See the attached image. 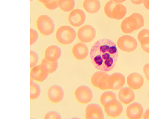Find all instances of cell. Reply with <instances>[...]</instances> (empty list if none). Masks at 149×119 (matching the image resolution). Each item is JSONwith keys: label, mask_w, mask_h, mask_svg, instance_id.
<instances>
[{"label": "cell", "mask_w": 149, "mask_h": 119, "mask_svg": "<svg viewBox=\"0 0 149 119\" xmlns=\"http://www.w3.org/2000/svg\"><path fill=\"white\" fill-rule=\"evenodd\" d=\"M118 53L116 43L107 39L97 41L92 46L90 58L94 67L97 70L108 72L115 66Z\"/></svg>", "instance_id": "cell-1"}, {"label": "cell", "mask_w": 149, "mask_h": 119, "mask_svg": "<svg viewBox=\"0 0 149 119\" xmlns=\"http://www.w3.org/2000/svg\"><path fill=\"white\" fill-rule=\"evenodd\" d=\"M144 24V19L142 15L134 13L123 20L120 28L123 33L130 34L141 29Z\"/></svg>", "instance_id": "cell-2"}, {"label": "cell", "mask_w": 149, "mask_h": 119, "mask_svg": "<svg viewBox=\"0 0 149 119\" xmlns=\"http://www.w3.org/2000/svg\"><path fill=\"white\" fill-rule=\"evenodd\" d=\"M36 26L39 33L45 37H49L52 35L56 29L54 20L47 15H40L37 18Z\"/></svg>", "instance_id": "cell-3"}, {"label": "cell", "mask_w": 149, "mask_h": 119, "mask_svg": "<svg viewBox=\"0 0 149 119\" xmlns=\"http://www.w3.org/2000/svg\"><path fill=\"white\" fill-rule=\"evenodd\" d=\"M75 30L68 25L61 26L57 30L55 34L56 40L60 44L68 45L72 43L77 38Z\"/></svg>", "instance_id": "cell-4"}, {"label": "cell", "mask_w": 149, "mask_h": 119, "mask_svg": "<svg viewBox=\"0 0 149 119\" xmlns=\"http://www.w3.org/2000/svg\"><path fill=\"white\" fill-rule=\"evenodd\" d=\"M117 45L122 51L130 53L134 51L137 48L138 44L134 38L126 35L122 36L118 39Z\"/></svg>", "instance_id": "cell-5"}, {"label": "cell", "mask_w": 149, "mask_h": 119, "mask_svg": "<svg viewBox=\"0 0 149 119\" xmlns=\"http://www.w3.org/2000/svg\"><path fill=\"white\" fill-rule=\"evenodd\" d=\"M74 96L77 101L83 104L89 103L93 97L92 89L88 86L82 85L78 87L74 93Z\"/></svg>", "instance_id": "cell-6"}, {"label": "cell", "mask_w": 149, "mask_h": 119, "mask_svg": "<svg viewBox=\"0 0 149 119\" xmlns=\"http://www.w3.org/2000/svg\"><path fill=\"white\" fill-rule=\"evenodd\" d=\"M65 92L61 85L55 84L52 85L47 90V96L48 100L53 104H58L64 98Z\"/></svg>", "instance_id": "cell-7"}, {"label": "cell", "mask_w": 149, "mask_h": 119, "mask_svg": "<svg viewBox=\"0 0 149 119\" xmlns=\"http://www.w3.org/2000/svg\"><path fill=\"white\" fill-rule=\"evenodd\" d=\"M109 75L105 71H97L91 77V81L92 84L93 86L102 91L109 90L108 80Z\"/></svg>", "instance_id": "cell-8"}, {"label": "cell", "mask_w": 149, "mask_h": 119, "mask_svg": "<svg viewBox=\"0 0 149 119\" xmlns=\"http://www.w3.org/2000/svg\"><path fill=\"white\" fill-rule=\"evenodd\" d=\"M104 110L109 117L115 118L122 114L123 106L122 103L116 99H113L107 102L104 105Z\"/></svg>", "instance_id": "cell-9"}, {"label": "cell", "mask_w": 149, "mask_h": 119, "mask_svg": "<svg viewBox=\"0 0 149 119\" xmlns=\"http://www.w3.org/2000/svg\"><path fill=\"white\" fill-rule=\"evenodd\" d=\"M96 35L95 29L93 27L89 25L81 27L78 30L77 34L79 40L84 43H89L93 41Z\"/></svg>", "instance_id": "cell-10"}, {"label": "cell", "mask_w": 149, "mask_h": 119, "mask_svg": "<svg viewBox=\"0 0 149 119\" xmlns=\"http://www.w3.org/2000/svg\"><path fill=\"white\" fill-rule=\"evenodd\" d=\"M49 74L47 68L40 64L31 68L30 79L38 82H42L48 78Z\"/></svg>", "instance_id": "cell-11"}, {"label": "cell", "mask_w": 149, "mask_h": 119, "mask_svg": "<svg viewBox=\"0 0 149 119\" xmlns=\"http://www.w3.org/2000/svg\"><path fill=\"white\" fill-rule=\"evenodd\" d=\"M125 76L120 73H115L109 75L108 80L109 90L117 91L123 88L125 84Z\"/></svg>", "instance_id": "cell-12"}, {"label": "cell", "mask_w": 149, "mask_h": 119, "mask_svg": "<svg viewBox=\"0 0 149 119\" xmlns=\"http://www.w3.org/2000/svg\"><path fill=\"white\" fill-rule=\"evenodd\" d=\"M104 117L102 109L99 104L91 103L86 107L85 110L86 119H103Z\"/></svg>", "instance_id": "cell-13"}, {"label": "cell", "mask_w": 149, "mask_h": 119, "mask_svg": "<svg viewBox=\"0 0 149 119\" xmlns=\"http://www.w3.org/2000/svg\"><path fill=\"white\" fill-rule=\"evenodd\" d=\"M86 15L81 9H76L72 10L69 14L68 20L70 24L74 27L82 26L85 22Z\"/></svg>", "instance_id": "cell-14"}, {"label": "cell", "mask_w": 149, "mask_h": 119, "mask_svg": "<svg viewBox=\"0 0 149 119\" xmlns=\"http://www.w3.org/2000/svg\"><path fill=\"white\" fill-rule=\"evenodd\" d=\"M144 110L142 104L134 102L129 104L126 111L127 117L130 119H140L143 115Z\"/></svg>", "instance_id": "cell-15"}, {"label": "cell", "mask_w": 149, "mask_h": 119, "mask_svg": "<svg viewBox=\"0 0 149 119\" xmlns=\"http://www.w3.org/2000/svg\"><path fill=\"white\" fill-rule=\"evenodd\" d=\"M62 54L61 47L56 44L49 45L46 48L44 52V58L51 62L58 61Z\"/></svg>", "instance_id": "cell-16"}, {"label": "cell", "mask_w": 149, "mask_h": 119, "mask_svg": "<svg viewBox=\"0 0 149 119\" xmlns=\"http://www.w3.org/2000/svg\"><path fill=\"white\" fill-rule=\"evenodd\" d=\"M72 53L74 58L77 60H84L88 57L89 53L88 47L85 44L79 42L73 46Z\"/></svg>", "instance_id": "cell-17"}, {"label": "cell", "mask_w": 149, "mask_h": 119, "mask_svg": "<svg viewBox=\"0 0 149 119\" xmlns=\"http://www.w3.org/2000/svg\"><path fill=\"white\" fill-rule=\"evenodd\" d=\"M144 82L143 76L136 72L130 74L127 78L128 86L134 90H137L142 88L144 84Z\"/></svg>", "instance_id": "cell-18"}, {"label": "cell", "mask_w": 149, "mask_h": 119, "mask_svg": "<svg viewBox=\"0 0 149 119\" xmlns=\"http://www.w3.org/2000/svg\"><path fill=\"white\" fill-rule=\"evenodd\" d=\"M118 98L122 103L128 105L132 102L135 99V94L132 89L130 87L122 88L118 92Z\"/></svg>", "instance_id": "cell-19"}, {"label": "cell", "mask_w": 149, "mask_h": 119, "mask_svg": "<svg viewBox=\"0 0 149 119\" xmlns=\"http://www.w3.org/2000/svg\"><path fill=\"white\" fill-rule=\"evenodd\" d=\"M83 7L88 13L95 14L100 10L101 4L99 0H84L83 3Z\"/></svg>", "instance_id": "cell-20"}, {"label": "cell", "mask_w": 149, "mask_h": 119, "mask_svg": "<svg viewBox=\"0 0 149 119\" xmlns=\"http://www.w3.org/2000/svg\"><path fill=\"white\" fill-rule=\"evenodd\" d=\"M127 8L126 7L120 3H116L112 11V19L119 20L126 15Z\"/></svg>", "instance_id": "cell-21"}, {"label": "cell", "mask_w": 149, "mask_h": 119, "mask_svg": "<svg viewBox=\"0 0 149 119\" xmlns=\"http://www.w3.org/2000/svg\"><path fill=\"white\" fill-rule=\"evenodd\" d=\"M42 89L38 82L30 79V100L38 99L42 93Z\"/></svg>", "instance_id": "cell-22"}, {"label": "cell", "mask_w": 149, "mask_h": 119, "mask_svg": "<svg viewBox=\"0 0 149 119\" xmlns=\"http://www.w3.org/2000/svg\"><path fill=\"white\" fill-rule=\"evenodd\" d=\"M76 4L75 0H59L58 8L62 11L67 12L72 10Z\"/></svg>", "instance_id": "cell-23"}, {"label": "cell", "mask_w": 149, "mask_h": 119, "mask_svg": "<svg viewBox=\"0 0 149 119\" xmlns=\"http://www.w3.org/2000/svg\"><path fill=\"white\" fill-rule=\"evenodd\" d=\"M40 64L45 66L47 68L49 74L55 72L59 66L58 61L51 62L47 60L45 58L42 59Z\"/></svg>", "instance_id": "cell-24"}, {"label": "cell", "mask_w": 149, "mask_h": 119, "mask_svg": "<svg viewBox=\"0 0 149 119\" xmlns=\"http://www.w3.org/2000/svg\"><path fill=\"white\" fill-rule=\"evenodd\" d=\"M117 95L112 91H107L104 92L101 95L100 101L101 104L104 107L105 104L109 101L116 99Z\"/></svg>", "instance_id": "cell-25"}, {"label": "cell", "mask_w": 149, "mask_h": 119, "mask_svg": "<svg viewBox=\"0 0 149 119\" xmlns=\"http://www.w3.org/2000/svg\"><path fill=\"white\" fill-rule=\"evenodd\" d=\"M40 58L38 53L33 50L30 51V68H31L38 64Z\"/></svg>", "instance_id": "cell-26"}, {"label": "cell", "mask_w": 149, "mask_h": 119, "mask_svg": "<svg viewBox=\"0 0 149 119\" xmlns=\"http://www.w3.org/2000/svg\"><path fill=\"white\" fill-rule=\"evenodd\" d=\"M116 3L113 0H110L105 5L104 8V13L106 16L110 19H112V11Z\"/></svg>", "instance_id": "cell-27"}, {"label": "cell", "mask_w": 149, "mask_h": 119, "mask_svg": "<svg viewBox=\"0 0 149 119\" xmlns=\"http://www.w3.org/2000/svg\"><path fill=\"white\" fill-rule=\"evenodd\" d=\"M39 37V32L32 28H30V46L35 44L38 41Z\"/></svg>", "instance_id": "cell-28"}, {"label": "cell", "mask_w": 149, "mask_h": 119, "mask_svg": "<svg viewBox=\"0 0 149 119\" xmlns=\"http://www.w3.org/2000/svg\"><path fill=\"white\" fill-rule=\"evenodd\" d=\"M44 119H61L62 116L61 114L58 111L52 110L48 111L44 116Z\"/></svg>", "instance_id": "cell-29"}, {"label": "cell", "mask_w": 149, "mask_h": 119, "mask_svg": "<svg viewBox=\"0 0 149 119\" xmlns=\"http://www.w3.org/2000/svg\"><path fill=\"white\" fill-rule=\"evenodd\" d=\"M59 0H52L49 3L44 4V7L49 10H54L58 8Z\"/></svg>", "instance_id": "cell-30"}, {"label": "cell", "mask_w": 149, "mask_h": 119, "mask_svg": "<svg viewBox=\"0 0 149 119\" xmlns=\"http://www.w3.org/2000/svg\"><path fill=\"white\" fill-rule=\"evenodd\" d=\"M140 43L142 50L145 52L149 53V37L144 38Z\"/></svg>", "instance_id": "cell-31"}, {"label": "cell", "mask_w": 149, "mask_h": 119, "mask_svg": "<svg viewBox=\"0 0 149 119\" xmlns=\"http://www.w3.org/2000/svg\"><path fill=\"white\" fill-rule=\"evenodd\" d=\"M149 37V30L144 29L140 31L138 35V39L140 42L144 38Z\"/></svg>", "instance_id": "cell-32"}, {"label": "cell", "mask_w": 149, "mask_h": 119, "mask_svg": "<svg viewBox=\"0 0 149 119\" xmlns=\"http://www.w3.org/2000/svg\"><path fill=\"white\" fill-rule=\"evenodd\" d=\"M144 74L147 80L149 82V63H147L143 68Z\"/></svg>", "instance_id": "cell-33"}, {"label": "cell", "mask_w": 149, "mask_h": 119, "mask_svg": "<svg viewBox=\"0 0 149 119\" xmlns=\"http://www.w3.org/2000/svg\"><path fill=\"white\" fill-rule=\"evenodd\" d=\"M132 3L136 5H139L143 3L144 0H130Z\"/></svg>", "instance_id": "cell-34"}, {"label": "cell", "mask_w": 149, "mask_h": 119, "mask_svg": "<svg viewBox=\"0 0 149 119\" xmlns=\"http://www.w3.org/2000/svg\"><path fill=\"white\" fill-rule=\"evenodd\" d=\"M143 117L145 119H149V108L145 111L143 115Z\"/></svg>", "instance_id": "cell-35"}, {"label": "cell", "mask_w": 149, "mask_h": 119, "mask_svg": "<svg viewBox=\"0 0 149 119\" xmlns=\"http://www.w3.org/2000/svg\"><path fill=\"white\" fill-rule=\"evenodd\" d=\"M143 3L145 8L149 10V0H144Z\"/></svg>", "instance_id": "cell-36"}, {"label": "cell", "mask_w": 149, "mask_h": 119, "mask_svg": "<svg viewBox=\"0 0 149 119\" xmlns=\"http://www.w3.org/2000/svg\"><path fill=\"white\" fill-rule=\"evenodd\" d=\"M38 1L40 2L44 5L50 2L52 0H38Z\"/></svg>", "instance_id": "cell-37"}, {"label": "cell", "mask_w": 149, "mask_h": 119, "mask_svg": "<svg viewBox=\"0 0 149 119\" xmlns=\"http://www.w3.org/2000/svg\"><path fill=\"white\" fill-rule=\"evenodd\" d=\"M113 1L117 3H121L125 2L126 0H113Z\"/></svg>", "instance_id": "cell-38"}, {"label": "cell", "mask_w": 149, "mask_h": 119, "mask_svg": "<svg viewBox=\"0 0 149 119\" xmlns=\"http://www.w3.org/2000/svg\"><path fill=\"white\" fill-rule=\"evenodd\" d=\"M34 1V0H30V2H32L33 1Z\"/></svg>", "instance_id": "cell-39"}]
</instances>
